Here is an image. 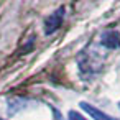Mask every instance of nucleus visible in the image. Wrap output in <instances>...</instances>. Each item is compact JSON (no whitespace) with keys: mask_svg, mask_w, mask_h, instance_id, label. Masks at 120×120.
<instances>
[{"mask_svg":"<svg viewBox=\"0 0 120 120\" xmlns=\"http://www.w3.org/2000/svg\"><path fill=\"white\" fill-rule=\"evenodd\" d=\"M64 7H59L56 12H53L49 17H46L45 20V33L46 35H51L54 33L61 25H63V20H64Z\"/></svg>","mask_w":120,"mask_h":120,"instance_id":"1","label":"nucleus"},{"mask_svg":"<svg viewBox=\"0 0 120 120\" xmlns=\"http://www.w3.org/2000/svg\"><path fill=\"white\" fill-rule=\"evenodd\" d=\"M79 105H81V109H82L87 115H90L94 120H117V118H113L112 115L105 113L104 110H100V109H97V107H94V105H90V104H87V102H79Z\"/></svg>","mask_w":120,"mask_h":120,"instance_id":"2","label":"nucleus"},{"mask_svg":"<svg viewBox=\"0 0 120 120\" xmlns=\"http://www.w3.org/2000/svg\"><path fill=\"white\" fill-rule=\"evenodd\" d=\"M102 45L109 49H115L120 46V35L115 30H107L102 35Z\"/></svg>","mask_w":120,"mask_h":120,"instance_id":"3","label":"nucleus"},{"mask_svg":"<svg viewBox=\"0 0 120 120\" xmlns=\"http://www.w3.org/2000/svg\"><path fill=\"white\" fill-rule=\"evenodd\" d=\"M68 120H87L84 115H81L77 110H69L68 112Z\"/></svg>","mask_w":120,"mask_h":120,"instance_id":"4","label":"nucleus"},{"mask_svg":"<svg viewBox=\"0 0 120 120\" xmlns=\"http://www.w3.org/2000/svg\"><path fill=\"white\" fill-rule=\"evenodd\" d=\"M118 107H120V102H118Z\"/></svg>","mask_w":120,"mask_h":120,"instance_id":"5","label":"nucleus"}]
</instances>
